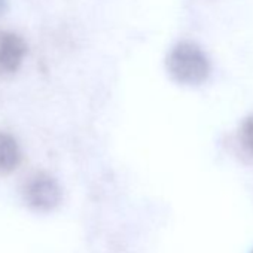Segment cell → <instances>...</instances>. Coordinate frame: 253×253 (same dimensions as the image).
Listing matches in <instances>:
<instances>
[{"mask_svg": "<svg viewBox=\"0 0 253 253\" xmlns=\"http://www.w3.org/2000/svg\"><path fill=\"white\" fill-rule=\"evenodd\" d=\"M167 69L179 84L198 85L209 78L210 63L201 48L183 42L171 49L167 58Z\"/></svg>", "mask_w": 253, "mask_h": 253, "instance_id": "6da1fadb", "label": "cell"}, {"mask_svg": "<svg viewBox=\"0 0 253 253\" xmlns=\"http://www.w3.org/2000/svg\"><path fill=\"white\" fill-rule=\"evenodd\" d=\"M63 198L60 183L49 174L41 173L33 176L24 186V200L29 207L39 211L55 209Z\"/></svg>", "mask_w": 253, "mask_h": 253, "instance_id": "7a4b0ae2", "label": "cell"}, {"mask_svg": "<svg viewBox=\"0 0 253 253\" xmlns=\"http://www.w3.org/2000/svg\"><path fill=\"white\" fill-rule=\"evenodd\" d=\"M27 54L24 39L14 32H0V72L15 73Z\"/></svg>", "mask_w": 253, "mask_h": 253, "instance_id": "3957f363", "label": "cell"}, {"mask_svg": "<svg viewBox=\"0 0 253 253\" xmlns=\"http://www.w3.org/2000/svg\"><path fill=\"white\" fill-rule=\"evenodd\" d=\"M21 163V149L14 136L0 131V173H11Z\"/></svg>", "mask_w": 253, "mask_h": 253, "instance_id": "277c9868", "label": "cell"}, {"mask_svg": "<svg viewBox=\"0 0 253 253\" xmlns=\"http://www.w3.org/2000/svg\"><path fill=\"white\" fill-rule=\"evenodd\" d=\"M241 139H243L244 146L250 152H253V116L244 122L243 128H241Z\"/></svg>", "mask_w": 253, "mask_h": 253, "instance_id": "5b68a950", "label": "cell"}, {"mask_svg": "<svg viewBox=\"0 0 253 253\" xmlns=\"http://www.w3.org/2000/svg\"><path fill=\"white\" fill-rule=\"evenodd\" d=\"M6 6H8L6 0H0V15H3V12L6 11Z\"/></svg>", "mask_w": 253, "mask_h": 253, "instance_id": "8992f818", "label": "cell"}]
</instances>
